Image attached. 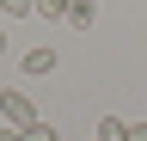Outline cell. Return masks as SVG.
Instances as JSON below:
<instances>
[{"mask_svg": "<svg viewBox=\"0 0 147 141\" xmlns=\"http://www.w3.org/2000/svg\"><path fill=\"white\" fill-rule=\"evenodd\" d=\"M0 123H12V129H25V123H37V104L25 92H0Z\"/></svg>", "mask_w": 147, "mask_h": 141, "instance_id": "obj_1", "label": "cell"}, {"mask_svg": "<svg viewBox=\"0 0 147 141\" xmlns=\"http://www.w3.org/2000/svg\"><path fill=\"white\" fill-rule=\"evenodd\" d=\"M55 61H61L55 49H31V55H25V74H31V80H43V74H55Z\"/></svg>", "mask_w": 147, "mask_h": 141, "instance_id": "obj_2", "label": "cell"}, {"mask_svg": "<svg viewBox=\"0 0 147 141\" xmlns=\"http://www.w3.org/2000/svg\"><path fill=\"white\" fill-rule=\"evenodd\" d=\"M67 25L74 31H92V25H98V6H92V0H74V6H67Z\"/></svg>", "mask_w": 147, "mask_h": 141, "instance_id": "obj_3", "label": "cell"}, {"mask_svg": "<svg viewBox=\"0 0 147 141\" xmlns=\"http://www.w3.org/2000/svg\"><path fill=\"white\" fill-rule=\"evenodd\" d=\"M98 141H129V123L123 117H98Z\"/></svg>", "mask_w": 147, "mask_h": 141, "instance_id": "obj_4", "label": "cell"}, {"mask_svg": "<svg viewBox=\"0 0 147 141\" xmlns=\"http://www.w3.org/2000/svg\"><path fill=\"white\" fill-rule=\"evenodd\" d=\"M18 135H25V141H61V135H55V129H49L43 117H37V123H25V129H18Z\"/></svg>", "mask_w": 147, "mask_h": 141, "instance_id": "obj_5", "label": "cell"}, {"mask_svg": "<svg viewBox=\"0 0 147 141\" xmlns=\"http://www.w3.org/2000/svg\"><path fill=\"white\" fill-rule=\"evenodd\" d=\"M31 12H37L31 0H0V19H31Z\"/></svg>", "mask_w": 147, "mask_h": 141, "instance_id": "obj_6", "label": "cell"}, {"mask_svg": "<svg viewBox=\"0 0 147 141\" xmlns=\"http://www.w3.org/2000/svg\"><path fill=\"white\" fill-rule=\"evenodd\" d=\"M31 6L43 12V19H67V6H74V0H31Z\"/></svg>", "mask_w": 147, "mask_h": 141, "instance_id": "obj_7", "label": "cell"}, {"mask_svg": "<svg viewBox=\"0 0 147 141\" xmlns=\"http://www.w3.org/2000/svg\"><path fill=\"white\" fill-rule=\"evenodd\" d=\"M129 141H147V123H129Z\"/></svg>", "mask_w": 147, "mask_h": 141, "instance_id": "obj_8", "label": "cell"}, {"mask_svg": "<svg viewBox=\"0 0 147 141\" xmlns=\"http://www.w3.org/2000/svg\"><path fill=\"white\" fill-rule=\"evenodd\" d=\"M0 141H25V135H18V129H12V123H6V129H0Z\"/></svg>", "mask_w": 147, "mask_h": 141, "instance_id": "obj_9", "label": "cell"}, {"mask_svg": "<svg viewBox=\"0 0 147 141\" xmlns=\"http://www.w3.org/2000/svg\"><path fill=\"white\" fill-rule=\"evenodd\" d=\"M6 43H12V31H6V25H0V55H6Z\"/></svg>", "mask_w": 147, "mask_h": 141, "instance_id": "obj_10", "label": "cell"}, {"mask_svg": "<svg viewBox=\"0 0 147 141\" xmlns=\"http://www.w3.org/2000/svg\"><path fill=\"white\" fill-rule=\"evenodd\" d=\"M92 141H98V135H92Z\"/></svg>", "mask_w": 147, "mask_h": 141, "instance_id": "obj_11", "label": "cell"}]
</instances>
